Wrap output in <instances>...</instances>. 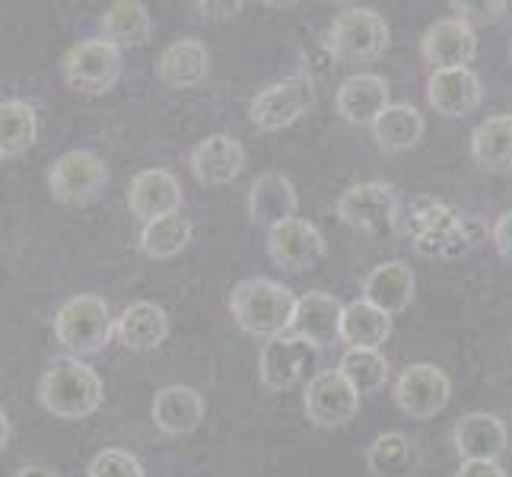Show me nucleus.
<instances>
[{"instance_id":"f257e3e1","label":"nucleus","mask_w":512,"mask_h":477,"mask_svg":"<svg viewBox=\"0 0 512 477\" xmlns=\"http://www.w3.org/2000/svg\"><path fill=\"white\" fill-rule=\"evenodd\" d=\"M417 245L420 255L455 261L465 258L481 239V223L474 217H462L449 204H439L433 198H417L408 207V226H404Z\"/></svg>"},{"instance_id":"f03ea898","label":"nucleus","mask_w":512,"mask_h":477,"mask_svg":"<svg viewBox=\"0 0 512 477\" xmlns=\"http://www.w3.org/2000/svg\"><path fill=\"white\" fill-rule=\"evenodd\" d=\"M229 312H233L236 325L252 334V338H280L293 325L296 296L290 287L277 284L271 277H249L239 280L229 296Z\"/></svg>"},{"instance_id":"7ed1b4c3","label":"nucleus","mask_w":512,"mask_h":477,"mask_svg":"<svg viewBox=\"0 0 512 477\" xmlns=\"http://www.w3.org/2000/svg\"><path fill=\"white\" fill-rule=\"evenodd\" d=\"M105 388L93 366L77 357H58L39 382V401L61 420H83L102 408Z\"/></svg>"},{"instance_id":"20e7f679","label":"nucleus","mask_w":512,"mask_h":477,"mask_svg":"<svg viewBox=\"0 0 512 477\" xmlns=\"http://www.w3.org/2000/svg\"><path fill=\"white\" fill-rule=\"evenodd\" d=\"M115 334V318L112 309L102 296L83 293L67 299L55 315V338L70 353V357H93Z\"/></svg>"},{"instance_id":"39448f33","label":"nucleus","mask_w":512,"mask_h":477,"mask_svg":"<svg viewBox=\"0 0 512 477\" xmlns=\"http://www.w3.org/2000/svg\"><path fill=\"white\" fill-rule=\"evenodd\" d=\"M388 42H392V29H388L385 16L369 7L341 10L328 26V39H325L331 55L344 61H373L385 55Z\"/></svg>"},{"instance_id":"423d86ee","label":"nucleus","mask_w":512,"mask_h":477,"mask_svg":"<svg viewBox=\"0 0 512 477\" xmlns=\"http://www.w3.org/2000/svg\"><path fill=\"white\" fill-rule=\"evenodd\" d=\"M109 182V166L93 150H67L48 169V191L58 204L83 207L99 198Z\"/></svg>"},{"instance_id":"0eeeda50","label":"nucleus","mask_w":512,"mask_h":477,"mask_svg":"<svg viewBox=\"0 0 512 477\" xmlns=\"http://www.w3.org/2000/svg\"><path fill=\"white\" fill-rule=\"evenodd\" d=\"M61 67L70 90L83 96H102L121 77V51L105 39H86L67 48Z\"/></svg>"},{"instance_id":"6e6552de","label":"nucleus","mask_w":512,"mask_h":477,"mask_svg":"<svg viewBox=\"0 0 512 477\" xmlns=\"http://www.w3.org/2000/svg\"><path fill=\"white\" fill-rule=\"evenodd\" d=\"M319 347L306 344L296 334H280V338H271L261 347L258 357V376L261 385L268 392H290L306 376H312L319 369Z\"/></svg>"},{"instance_id":"1a4fd4ad","label":"nucleus","mask_w":512,"mask_h":477,"mask_svg":"<svg viewBox=\"0 0 512 477\" xmlns=\"http://www.w3.org/2000/svg\"><path fill=\"white\" fill-rule=\"evenodd\" d=\"M315 105V86L309 77H287L268 90H261L252 105L249 118L258 131H280L296 125L299 118H306Z\"/></svg>"},{"instance_id":"9d476101","label":"nucleus","mask_w":512,"mask_h":477,"mask_svg":"<svg viewBox=\"0 0 512 477\" xmlns=\"http://www.w3.org/2000/svg\"><path fill=\"white\" fill-rule=\"evenodd\" d=\"M338 217L357 233H385L398 220V188L388 182H357L338 198Z\"/></svg>"},{"instance_id":"9b49d317","label":"nucleus","mask_w":512,"mask_h":477,"mask_svg":"<svg viewBox=\"0 0 512 477\" xmlns=\"http://www.w3.org/2000/svg\"><path fill=\"white\" fill-rule=\"evenodd\" d=\"M452 398V382L436 363H411L395 382V401L411 420H433L446 411Z\"/></svg>"},{"instance_id":"f8f14e48","label":"nucleus","mask_w":512,"mask_h":477,"mask_svg":"<svg viewBox=\"0 0 512 477\" xmlns=\"http://www.w3.org/2000/svg\"><path fill=\"white\" fill-rule=\"evenodd\" d=\"M303 404H306V417L315 423V427L338 430L357 417L360 395L353 392V385L338 373V369H322V373H315L309 379Z\"/></svg>"},{"instance_id":"ddd939ff","label":"nucleus","mask_w":512,"mask_h":477,"mask_svg":"<svg viewBox=\"0 0 512 477\" xmlns=\"http://www.w3.org/2000/svg\"><path fill=\"white\" fill-rule=\"evenodd\" d=\"M268 255L277 268H284L290 274H303L319 268V261L325 258V236L319 233L315 223L293 217L268 229Z\"/></svg>"},{"instance_id":"4468645a","label":"nucleus","mask_w":512,"mask_h":477,"mask_svg":"<svg viewBox=\"0 0 512 477\" xmlns=\"http://www.w3.org/2000/svg\"><path fill=\"white\" fill-rule=\"evenodd\" d=\"M420 55L433 70H455V67H468L478 58V32L468 23L446 16V20H436L427 32H423L420 42Z\"/></svg>"},{"instance_id":"2eb2a0df","label":"nucleus","mask_w":512,"mask_h":477,"mask_svg":"<svg viewBox=\"0 0 512 477\" xmlns=\"http://www.w3.org/2000/svg\"><path fill=\"white\" fill-rule=\"evenodd\" d=\"M182 204H185L182 182L175 179L169 169H144V172H137L131 188H128L131 214L140 217L144 223L169 217V214H182Z\"/></svg>"},{"instance_id":"dca6fc26","label":"nucleus","mask_w":512,"mask_h":477,"mask_svg":"<svg viewBox=\"0 0 512 477\" xmlns=\"http://www.w3.org/2000/svg\"><path fill=\"white\" fill-rule=\"evenodd\" d=\"M341 318H344V303L338 296L322 293V290H309L296 299L290 334H296V338H303L306 344L322 350L334 341H341Z\"/></svg>"},{"instance_id":"f3484780","label":"nucleus","mask_w":512,"mask_h":477,"mask_svg":"<svg viewBox=\"0 0 512 477\" xmlns=\"http://www.w3.org/2000/svg\"><path fill=\"white\" fill-rule=\"evenodd\" d=\"M188 163H191V172H194V179H198L201 185H229V182H236L242 169H245V150L236 137H229V134H210L204 137L198 147L191 150L188 156Z\"/></svg>"},{"instance_id":"a211bd4d","label":"nucleus","mask_w":512,"mask_h":477,"mask_svg":"<svg viewBox=\"0 0 512 477\" xmlns=\"http://www.w3.org/2000/svg\"><path fill=\"white\" fill-rule=\"evenodd\" d=\"M481 80L471 67L433 70L427 80V99L443 118H465L481 105Z\"/></svg>"},{"instance_id":"6ab92c4d","label":"nucleus","mask_w":512,"mask_h":477,"mask_svg":"<svg viewBox=\"0 0 512 477\" xmlns=\"http://www.w3.org/2000/svg\"><path fill=\"white\" fill-rule=\"evenodd\" d=\"M455 452L465 462H497L506 452V423L497 414L487 411H471L462 414L455 423Z\"/></svg>"},{"instance_id":"aec40b11","label":"nucleus","mask_w":512,"mask_h":477,"mask_svg":"<svg viewBox=\"0 0 512 477\" xmlns=\"http://www.w3.org/2000/svg\"><path fill=\"white\" fill-rule=\"evenodd\" d=\"M153 423L156 430H163L169 436H185L201 427V420L207 414V401L198 388L191 385H163L153 395Z\"/></svg>"},{"instance_id":"412c9836","label":"nucleus","mask_w":512,"mask_h":477,"mask_svg":"<svg viewBox=\"0 0 512 477\" xmlns=\"http://www.w3.org/2000/svg\"><path fill=\"white\" fill-rule=\"evenodd\" d=\"M388 80L379 74H353L338 90V115L350 125H376V118L388 109Z\"/></svg>"},{"instance_id":"4be33fe9","label":"nucleus","mask_w":512,"mask_h":477,"mask_svg":"<svg viewBox=\"0 0 512 477\" xmlns=\"http://www.w3.org/2000/svg\"><path fill=\"white\" fill-rule=\"evenodd\" d=\"M296 188L284 172H264L255 179L249 191V214L258 226L274 229L280 223H287L296 217Z\"/></svg>"},{"instance_id":"5701e85b","label":"nucleus","mask_w":512,"mask_h":477,"mask_svg":"<svg viewBox=\"0 0 512 477\" xmlns=\"http://www.w3.org/2000/svg\"><path fill=\"white\" fill-rule=\"evenodd\" d=\"M207 74H210V51L198 39H179L166 45L160 61H156V77L169 90H191V86L204 83Z\"/></svg>"},{"instance_id":"b1692460","label":"nucleus","mask_w":512,"mask_h":477,"mask_svg":"<svg viewBox=\"0 0 512 477\" xmlns=\"http://www.w3.org/2000/svg\"><path fill=\"white\" fill-rule=\"evenodd\" d=\"M363 299L382 309L385 315H398L414 299V271L404 261H382L363 280Z\"/></svg>"},{"instance_id":"393cba45","label":"nucleus","mask_w":512,"mask_h":477,"mask_svg":"<svg viewBox=\"0 0 512 477\" xmlns=\"http://www.w3.org/2000/svg\"><path fill=\"white\" fill-rule=\"evenodd\" d=\"M169 334V315L156 303H134L115 318V338L131 353L156 350Z\"/></svg>"},{"instance_id":"a878e982","label":"nucleus","mask_w":512,"mask_h":477,"mask_svg":"<svg viewBox=\"0 0 512 477\" xmlns=\"http://www.w3.org/2000/svg\"><path fill=\"white\" fill-rule=\"evenodd\" d=\"M471 156L487 172H512V115H490L471 134Z\"/></svg>"},{"instance_id":"bb28decb","label":"nucleus","mask_w":512,"mask_h":477,"mask_svg":"<svg viewBox=\"0 0 512 477\" xmlns=\"http://www.w3.org/2000/svg\"><path fill=\"white\" fill-rule=\"evenodd\" d=\"M423 131H427V121H423V115L408 102L388 105L373 125V137H376L379 150H385V153H404V150L417 147Z\"/></svg>"},{"instance_id":"cd10ccee","label":"nucleus","mask_w":512,"mask_h":477,"mask_svg":"<svg viewBox=\"0 0 512 477\" xmlns=\"http://www.w3.org/2000/svg\"><path fill=\"white\" fill-rule=\"evenodd\" d=\"M388 334H392V315H385L366 299L344 306L341 318V341L347 347H363V350H379Z\"/></svg>"},{"instance_id":"c85d7f7f","label":"nucleus","mask_w":512,"mask_h":477,"mask_svg":"<svg viewBox=\"0 0 512 477\" xmlns=\"http://www.w3.org/2000/svg\"><path fill=\"white\" fill-rule=\"evenodd\" d=\"M153 35V16L137 0H115L102 13V39L112 45H147Z\"/></svg>"},{"instance_id":"c756f323","label":"nucleus","mask_w":512,"mask_h":477,"mask_svg":"<svg viewBox=\"0 0 512 477\" xmlns=\"http://www.w3.org/2000/svg\"><path fill=\"white\" fill-rule=\"evenodd\" d=\"M366 468L373 477H411L417 471V446L404 433H382L366 449Z\"/></svg>"},{"instance_id":"7c9ffc66","label":"nucleus","mask_w":512,"mask_h":477,"mask_svg":"<svg viewBox=\"0 0 512 477\" xmlns=\"http://www.w3.org/2000/svg\"><path fill=\"white\" fill-rule=\"evenodd\" d=\"M35 134H39V118H35V109L29 102H0V159L23 156L35 144Z\"/></svg>"},{"instance_id":"2f4dec72","label":"nucleus","mask_w":512,"mask_h":477,"mask_svg":"<svg viewBox=\"0 0 512 477\" xmlns=\"http://www.w3.org/2000/svg\"><path fill=\"white\" fill-rule=\"evenodd\" d=\"M188 242H191V220L182 214L150 220V223H144V229H140V252L156 261L182 255Z\"/></svg>"},{"instance_id":"473e14b6","label":"nucleus","mask_w":512,"mask_h":477,"mask_svg":"<svg viewBox=\"0 0 512 477\" xmlns=\"http://www.w3.org/2000/svg\"><path fill=\"white\" fill-rule=\"evenodd\" d=\"M338 373L353 385V392L376 395L388 382V360L379 350H363V347H347L338 363Z\"/></svg>"},{"instance_id":"72a5a7b5","label":"nucleus","mask_w":512,"mask_h":477,"mask_svg":"<svg viewBox=\"0 0 512 477\" xmlns=\"http://www.w3.org/2000/svg\"><path fill=\"white\" fill-rule=\"evenodd\" d=\"M90 477H147V474L131 452L102 449L90 462Z\"/></svg>"},{"instance_id":"f704fd0d","label":"nucleus","mask_w":512,"mask_h":477,"mask_svg":"<svg viewBox=\"0 0 512 477\" xmlns=\"http://www.w3.org/2000/svg\"><path fill=\"white\" fill-rule=\"evenodd\" d=\"M452 10H455V20H462L474 29V26H490V23L503 20L509 4L506 0H487V4L484 0H455Z\"/></svg>"},{"instance_id":"c9c22d12","label":"nucleus","mask_w":512,"mask_h":477,"mask_svg":"<svg viewBox=\"0 0 512 477\" xmlns=\"http://www.w3.org/2000/svg\"><path fill=\"white\" fill-rule=\"evenodd\" d=\"M493 245H497V252L503 258H512V210H506V214H500V220L493 223Z\"/></svg>"},{"instance_id":"e433bc0d","label":"nucleus","mask_w":512,"mask_h":477,"mask_svg":"<svg viewBox=\"0 0 512 477\" xmlns=\"http://www.w3.org/2000/svg\"><path fill=\"white\" fill-rule=\"evenodd\" d=\"M455 477H509L500 462H462Z\"/></svg>"},{"instance_id":"4c0bfd02","label":"nucleus","mask_w":512,"mask_h":477,"mask_svg":"<svg viewBox=\"0 0 512 477\" xmlns=\"http://www.w3.org/2000/svg\"><path fill=\"white\" fill-rule=\"evenodd\" d=\"M204 10V16H236L242 10V4H198Z\"/></svg>"},{"instance_id":"58836bf2","label":"nucleus","mask_w":512,"mask_h":477,"mask_svg":"<svg viewBox=\"0 0 512 477\" xmlns=\"http://www.w3.org/2000/svg\"><path fill=\"white\" fill-rule=\"evenodd\" d=\"M13 477H58L51 468H45V465H26V468H20Z\"/></svg>"},{"instance_id":"ea45409f","label":"nucleus","mask_w":512,"mask_h":477,"mask_svg":"<svg viewBox=\"0 0 512 477\" xmlns=\"http://www.w3.org/2000/svg\"><path fill=\"white\" fill-rule=\"evenodd\" d=\"M7 443H10V420H7L4 408H0V452L7 449Z\"/></svg>"}]
</instances>
